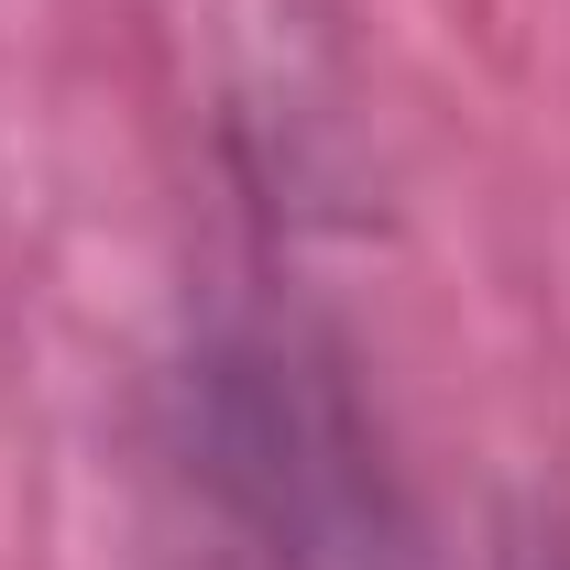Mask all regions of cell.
<instances>
[{
    "instance_id": "6da1fadb",
    "label": "cell",
    "mask_w": 570,
    "mask_h": 570,
    "mask_svg": "<svg viewBox=\"0 0 570 570\" xmlns=\"http://www.w3.org/2000/svg\"><path fill=\"white\" fill-rule=\"evenodd\" d=\"M165 483L219 570H395L406 494L341 341L242 307L165 384Z\"/></svg>"
},
{
    "instance_id": "7a4b0ae2",
    "label": "cell",
    "mask_w": 570,
    "mask_h": 570,
    "mask_svg": "<svg viewBox=\"0 0 570 570\" xmlns=\"http://www.w3.org/2000/svg\"><path fill=\"white\" fill-rule=\"evenodd\" d=\"M494 570H570V527H549V515H515L504 527Z\"/></svg>"
}]
</instances>
